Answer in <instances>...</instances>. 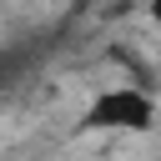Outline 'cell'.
<instances>
[{
	"label": "cell",
	"instance_id": "2",
	"mask_svg": "<svg viewBox=\"0 0 161 161\" xmlns=\"http://www.w3.org/2000/svg\"><path fill=\"white\" fill-rule=\"evenodd\" d=\"M151 20H156V25H161V0H156V5H151Z\"/></svg>",
	"mask_w": 161,
	"mask_h": 161
},
{
	"label": "cell",
	"instance_id": "3",
	"mask_svg": "<svg viewBox=\"0 0 161 161\" xmlns=\"http://www.w3.org/2000/svg\"><path fill=\"white\" fill-rule=\"evenodd\" d=\"M156 126H161V111H156Z\"/></svg>",
	"mask_w": 161,
	"mask_h": 161
},
{
	"label": "cell",
	"instance_id": "1",
	"mask_svg": "<svg viewBox=\"0 0 161 161\" xmlns=\"http://www.w3.org/2000/svg\"><path fill=\"white\" fill-rule=\"evenodd\" d=\"M156 101L141 86H106L91 96V106L80 111V131H121V136H141L156 126Z\"/></svg>",
	"mask_w": 161,
	"mask_h": 161
}]
</instances>
